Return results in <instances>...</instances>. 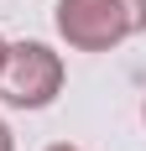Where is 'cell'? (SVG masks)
Listing matches in <instances>:
<instances>
[{
  "label": "cell",
  "instance_id": "obj_1",
  "mask_svg": "<svg viewBox=\"0 0 146 151\" xmlns=\"http://www.w3.org/2000/svg\"><path fill=\"white\" fill-rule=\"evenodd\" d=\"M58 89H63V58L47 42L5 47V63H0V94H5V104L42 109V104L58 99Z\"/></svg>",
  "mask_w": 146,
  "mask_h": 151
},
{
  "label": "cell",
  "instance_id": "obj_2",
  "mask_svg": "<svg viewBox=\"0 0 146 151\" xmlns=\"http://www.w3.org/2000/svg\"><path fill=\"white\" fill-rule=\"evenodd\" d=\"M58 31L78 52H110L115 42L131 37V21L120 0H58Z\"/></svg>",
  "mask_w": 146,
  "mask_h": 151
},
{
  "label": "cell",
  "instance_id": "obj_3",
  "mask_svg": "<svg viewBox=\"0 0 146 151\" xmlns=\"http://www.w3.org/2000/svg\"><path fill=\"white\" fill-rule=\"evenodd\" d=\"M120 11L131 21V31H146V0H120Z\"/></svg>",
  "mask_w": 146,
  "mask_h": 151
},
{
  "label": "cell",
  "instance_id": "obj_4",
  "mask_svg": "<svg viewBox=\"0 0 146 151\" xmlns=\"http://www.w3.org/2000/svg\"><path fill=\"white\" fill-rule=\"evenodd\" d=\"M0 151H16V141H11V125L0 120Z\"/></svg>",
  "mask_w": 146,
  "mask_h": 151
},
{
  "label": "cell",
  "instance_id": "obj_5",
  "mask_svg": "<svg viewBox=\"0 0 146 151\" xmlns=\"http://www.w3.org/2000/svg\"><path fill=\"white\" fill-rule=\"evenodd\" d=\"M47 151H78V146H68V141H58V146H47Z\"/></svg>",
  "mask_w": 146,
  "mask_h": 151
},
{
  "label": "cell",
  "instance_id": "obj_6",
  "mask_svg": "<svg viewBox=\"0 0 146 151\" xmlns=\"http://www.w3.org/2000/svg\"><path fill=\"white\" fill-rule=\"evenodd\" d=\"M0 63H5V37H0Z\"/></svg>",
  "mask_w": 146,
  "mask_h": 151
},
{
  "label": "cell",
  "instance_id": "obj_7",
  "mask_svg": "<svg viewBox=\"0 0 146 151\" xmlns=\"http://www.w3.org/2000/svg\"><path fill=\"white\" fill-rule=\"evenodd\" d=\"M141 115H146V109H141Z\"/></svg>",
  "mask_w": 146,
  "mask_h": 151
}]
</instances>
